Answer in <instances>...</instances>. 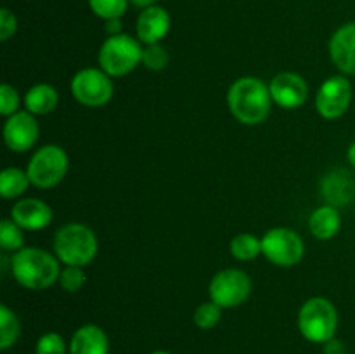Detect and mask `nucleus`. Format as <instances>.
<instances>
[{
	"mask_svg": "<svg viewBox=\"0 0 355 354\" xmlns=\"http://www.w3.org/2000/svg\"><path fill=\"white\" fill-rule=\"evenodd\" d=\"M272 103L269 85L257 76H241L229 87V111L243 125H259L266 121Z\"/></svg>",
	"mask_w": 355,
	"mask_h": 354,
	"instance_id": "1",
	"label": "nucleus"
},
{
	"mask_svg": "<svg viewBox=\"0 0 355 354\" xmlns=\"http://www.w3.org/2000/svg\"><path fill=\"white\" fill-rule=\"evenodd\" d=\"M10 273L21 287L28 290H47L61 276L59 259L47 250L37 246H24L12 253Z\"/></svg>",
	"mask_w": 355,
	"mask_h": 354,
	"instance_id": "2",
	"label": "nucleus"
},
{
	"mask_svg": "<svg viewBox=\"0 0 355 354\" xmlns=\"http://www.w3.org/2000/svg\"><path fill=\"white\" fill-rule=\"evenodd\" d=\"M99 243L92 229L80 222L66 224L55 233L54 252L64 266L85 267L96 259Z\"/></svg>",
	"mask_w": 355,
	"mask_h": 354,
	"instance_id": "3",
	"label": "nucleus"
},
{
	"mask_svg": "<svg viewBox=\"0 0 355 354\" xmlns=\"http://www.w3.org/2000/svg\"><path fill=\"white\" fill-rule=\"evenodd\" d=\"M338 328V311L326 297H312L298 311V330L312 344H326L335 339Z\"/></svg>",
	"mask_w": 355,
	"mask_h": 354,
	"instance_id": "4",
	"label": "nucleus"
},
{
	"mask_svg": "<svg viewBox=\"0 0 355 354\" xmlns=\"http://www.w3.org/2000/svg\"><path fill=\"white\" fill-rule=\"evenodd\" d=\"M141 40L132 35L120 33L107 37L99 49V66L110 76H125L142 62Z\"/></svg>",
	"mask_w": 355,
	"mask_h": 354,
	"instance_id": "5",
	"label": "nucleus"
},
{
	"mask_svg": "<svg viewBox=\"0 0 355 354\" xmlns=\"http://www.w3.org/2000/svg\"><path fill=\"white\" fill-rule=\"evenodd\" d=\"M68 169V153L58 144H45L33 153L26 172L33 186L40 189H51L64 179Z\"/></svg>",
	"mask_w": 355,
	"mask_h": 354,
	"instance_id": "6",
	"label": "nucleus"
},
{
	"mask_svg": "<svg viewBox=\"0 0 355 354\" xmlns=\"http://www.w3.org/2000/svg\"><path fill=\"white\" fill-rule=\"evenodd\" d=\"M73 97L87 108H101L111 101L114 85L111 76L101 68H83L71 78Z\"/></svg>",
	"mask_w": 355,
	"mask_h": 354,
	"instance_id": "7",
	"label": "nucleus"
},
{
	"mask_svg": "<svg viewBox=\"0 0 355 354\" xmlns=\"http://www.w3.org/2000/svg\"><path fill=\"white\" fill-rule=\"evenodd\" d=\"M210 301L220 305L222 309H232L245 304L252 294V280L248 274L236 267L218 271L208 287Z\"/></svg>",
	"mask_w": 355,
	"mask_h": 354,
	"instance_id": "8",
	"label": "nucleus"
},
{
	"mask_svg": "<svg viewBox=\"0 0 355 354\" xmlns=\"http://www.w3.org/2000/svg\"><path fill=\"white\" fill-rule=\"evenodd\" d=\"M262 253L274 266H297L304 259V239L290 228H272L263 235Z\"/></svg>",
	"mask_w": 355,
	"mask_h": 354,
	"instance_id": "9",
	"label": "nucleus"
},
{
	"mask_svg": "<svg viewBox=\"0 0 355 354\" xmlns=\"http://www.w3.org/2000/svg\"><path fill=\"white\" fill-rule=\"evenodd\" d=\"M352 83L343 75H333L322 82L315 94V110L326 120H336L349 111Z\"/></svg>",
	"mask_w": 355,
	"mask_h": 354,
	"instance_id": "10",
	"label": "nucleus"
},
{
	"mask_svg": "<svg viewBox=\"0 0 355 354\" xmlns=\"http://www.w3.org/2000/svg\"><path fill=\"white\" fill-rule=\"evenodd\" d=\"M2 134L3 142L10 151L24 153L35 146L40 134V127L35 115H31L30 111H17L7 117Z\"/></svg>",
	"mask_w": 355,
	"mask_h": 354,
	"instance_id": "11",
	"label": "nucleus"
},
{
	"mask_svg": "<svg viewBox=\"0 0 355 354\" xmlns=\"http://www.w3.org/2000/svg\"><path fill=\"white\" fill-rule=\"evenodd\" d=\"M272 101L283 110H298L307 101L309 85L298 73H277L269 83Z\"/></svg>",
	"mask_w": 355,
	"mask_h": 354,
	"instance_id": "12",
	"label": "nucleus"
},
{
	"mask_svg": "<svg viewBox=\"0 0 355 354\" xmlns=\"http://www.w3.org/2000/svg\"><path fill=\"white\" fill-rule=\"evenodd\" d=\"M329 58L343 75H355V21L345 23L329 38Z\"/></svg>",
	"mask_w": 355,
	"mask_h": 354,
	"instance_id": "13",
	"label": "nucleus"
},
{
	"mask_svg": "<svg viewBox=\"0 0 355 354\" xmlns=\"http://www.w3.org/2000/svg\"><path fill=\"white\" fill-rule=\"evenodd\" d=\"M170 24H172V19H170L168 10L159 6L146 7L137 17L135 33L141 44H162L163 38L168 35Z\"/></svg>",
	"mask_w": 355,
	"mask_h": 354,
	"instance_id": "14",
	"label": "nucleus"
},
{
	"mask_svg": "<svg viewBox=\"0 0 355 354\" xmlns=\"http://www.w3.org/2000/svg\"><path fill=\"white\" fill-rule=\"evenodd\" d=\"M52 208L38 198H23L10 208V219L26 231H40L52 222Z\"/></svg>",
	"mask_w": 355,
	"mask_h": 354,
	"instance_id": "15",
	"label": "nucleus"
},
{
	"mask_svg": "<svg viewBox=\"0 0 355 354\" xmlns=\"http://www.w3.org/2000/svg\"><path fill=\"white\" fill-rule=\"evenodd\" d=\"M321 194L326 205L347 207L355 198V179L345 169H335L326 174L321 180Z\"/></svg>",
	"mask_w": 355,
	"mask_h": 354,
	"instance_id": "16",
	"label": "nucleus"
},
{
	"mask_svg": "<svg viewBox=\"0 0 355 354\" xmlns=\"http://www.w3.org/2000/svg\"><path fill=\"white\" fill-rule=\"evenodd\" d=\"M69 354H110V339L97 325H83L69 340Z\"/></svg>",
	"mask_w": 355,
	"mask_h": 354,
	"instance_id": "17",
	"label": "nucleus"
},
{
	"mask_svg": "<svg viewBox=\"0 0 355 354\" xmlns=\"http://www.w3.org/2000/svg\"><path fill=\"white\" fill-rule=\"evenodd\" d=\"M342 228V217L336 207L331 205H322L315 208L309 217V229L312 236L318 239H331L338 235Z\"/></svg>",
	"mask_w": 355,
	"mask_h": 354,
	"instance_id": "18",
	"label": "nucleus"
},
{
	"mask_svg": "<svg viewBox=\"0 0 355 354\" xmlns=\"http://www.w3.org/2000/svg\"><path fill=\"white\" fill-rule=\"evenodd\" d=\"M23 103L31 115H49L58 108L59 94L51 83H37L28 89Z\"/></svg>",
	"mask_w": 355,
	"mask_h": 354,
	"instance_id": "19",
	"label": "nucleus"
},
{
	"mask_svg": "<svg viewBox=\"0 0 355 354\" xmlns=\"http://www.w3.org/2000/svg\"><path fill=\"white\" fill-rule=\"evenodd\" d=\"M30 177L26 170L16 169V167H7L0 174V194L6 200L19 198L30 186Z\"/></svg>",
	"mask_w": 355,
	"mask_h": 354,
	"instance_id": "20",
	"label": "nucleus"
},
{
	"mask_svg": "<svg viewBox=\"0 0 355 354\" xmlns=\"http://www.w3.org/2000/svg\"><path fill=\"white\" fill-rule=\"evenodd\" d=\"M229 250H231V255L236 260L250 262V260H255L262 253V239L257 238L255 235H250V233H241V235H236L231 239Z\"/></svg>",
	"mask_w": 355,
	"mask_h": 354,
	"instance_id": "21",
	"label": "nucleus"
},
{
	"mask_svg": "<svg viewBox=\"0 0 355 354\" xmlns=\"http://www.w3.org/2000/svg\"><path fill=\"white\" fill-rule=\"evenodd\" d=\"M21 335V323L16 312L7 305H0V349L7 351L17 342Z\"/></svg>",
	"mask_w": 355,
	"mask_h": 354,
	"instance_id": "22",
	"label": "nucleus"
},
{
	"mask_svg": "<svg viewBox=\"0 0 355 354\" xmlns=\"http://www.w3.org/2000/svg\"><path fill=\"white\" fill-rule=\"evenodd\" d=\"M24 229L19 228L12 219H2L0 222V248L3 252H19L24 248Z\"/></svg>",
	"mask_w": 355,
	"mask_h": 354,
	"instance_id": "23",
	"label": "nucleus"
},
{
	"mask_svg": "<svg viewBox=\"0 0 355 354\" xmlns=\"http://www.w3.org/2000/svg\"><path fill=\"white\" fill-rule=\"evenodd\" d=\"M89 6L101 19H120L127 12L128 0H89Z\"/></svg>",
	"mask_w": 355,
	"mask_h": 354,
	"instance_id": "24",
	"label": "nucleus"
},
{
	"mask_svg": "<svg viewBox=\"0 0 355 354\" xmlns=\"http://www.w3.org/2000/svg\"><path fill=\"white\" fill-rule=\"evenodd\" d=\"M220 318H222V307L218 304H215L214 301H210L198 305L196 311H194L193 321L198 328L211 330L214 326L218 325Z\"/></svg>",
	"mask_w": 355,
	"mask_h": 354,
	"instance_id": "25",
	"label": "nucleus"
},
{
	"mask_svg": "<svg viewBox=\"0 0 355 354\" xmlns=\"http://www.w3.org/2000/svg\"><path fill=\"white\" fill-rule=\"evenodd\" d=\"M142 65L153 71H162L168 65V52L162 44L146 45L142 51Z\"/></svg>",
	"mask_w": 355,
	"mask_h": 354,
	"instance_id": "26",
	"label": "nucleus"
},
{
	"mask_svg": "<svg viewBox=\"0 0 355 354\" xmlns=\"http://www.w3.org/2000/svg\"><path fill=\"white\" fill-rule=\"evenodd\" d=\"M64 339L55 332H47L38 337L37 346H35V354H66Z\"/></svg>",
	"mask_w": 355,
	"mask_h": 354,
	"instance_id": "27",
	"label": "nucleus"
},
{
	"mask_svg": "<svg viewBox=\"0 0 355 354\" xmlns=\"http://www.w3.org/2000/svg\"><path fill=\"white\" fill-rule=\"evenodd\" d=\"M85 273H83V267L78 266H66L61 271V276H59V285L62 287V290L69 292V294H75L85 283Z\"/></svg>",
	"mask_w": 355,
	"mask_h": 354,
	"instance_id": "28",
	"label": "nucleus"
},
{
	"mask_svg": "<svg viewBox=\"0 0 355 354\" xmlns=\"http://www.w3.org/2000/svg\"><path fill=\"white\" fill-rule=\"evenodd\" d=\"M19 94L9 83H2L0 85V115L3 117H10V115L19 111Z\"/></svg>",
	"mask_w": 355,
	"mask_h": 354,
	"instance_id": "29",
	"label": "nucleus"
},
{
	"mask_svg": "<svg viewBox=\"0 0 355 354\" xmlns=\"http://www.w3.org/2000/svg\"><path fill=\"white\" fill-rule=\"evenodd\" d=\"M17 30V17L16 14L10 12L7 7L0 9V40L6 42L16 33Z\"/></svg>",
	"mask_w": 355,
	"mask_h": 354,
	"instance_id": "30",
	"label": "nucleus"
},
{
	"mask_svg": "<svg viewBox=\"0 0 355 354\" xmlns=\"http://www.w3.org/2000/svg\"><path fill=\"white\" fill-rule=\"evenodd\" d=\"M324 354H347V347L342 340L331 339L324 344Z\"/></svg>",
	"mask_w": 355,
	"mask_h": 354,
	"instance_id": "31",
	"label": "nucleus"
},
{
	"mask_svg": "<svg viewBox=\"0 0 355 354\" xmlns=\"http://www.w3.org/2000/svg\"><path fill=\"white\" fill-rule=\"evenodd\" d=\"M104 30H106L107 37H114V35H120L121 33V21L120 19L106 21V26H104Z\"/></svg>",
	"mask_w": 355,
	"mask_h": 354,
	"instance_id": "32",
	"label": "nucleus"
},
{
	"mask_svg": "<svg viewBox=\"0 0 355 354\" xmlns=\"http://www.w3.org/2000/svg\"><path fill=\"white\" fill-rule=\"evenodd\" d=\"M128 2L134 3L135 7H141V9H146V7L156 6V0H128Z\"/></svg>",
	"mask_w": 355,
	"mask_h": 354,
	"instance_id": "33",
	"label": "nucleus"
},
{
	"mask_svg": "<svg viewBox=\"0 0 355 354\" xmlns=\"http://www.w3.org/2000/svg\"><path fill=\"white\" fill-rule=\"evenodd\" d=\"M347 160H349L350 165L355 169V141L349 146V149H347Z\"/></svg>",
	"mask_w": 355,
	"mask_h": 354,
	"instance_id": "34",
	"label": "nucleus"
},
{
	"mask_svg": "<svg viewBox=\"0 0 355 354\" xmlns=\"http://www.w3.org/2000/svg\"><path fill=\"white\" fill-rule=\"evenodd\" d=\"M151 354H170V353H166V351H153Z\"/></svg>",
	"mask_w": 355,
	"mask_h": 354,
	"instance_id": "35",
	"label": "nucleus"
}]
</instances>
